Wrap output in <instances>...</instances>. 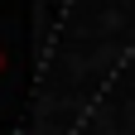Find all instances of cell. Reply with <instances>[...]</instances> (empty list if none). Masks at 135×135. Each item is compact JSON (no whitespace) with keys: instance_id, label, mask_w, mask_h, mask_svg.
Segmentation results:
<instances>
[{"instance_id":"1","label":"cell","mask_w":135,"mask_h":135,"mask_svg":"<svg viewBox=\"0 0 135 135\" xmlns=\"http://www.w3.org/2000/svg\"><path fill=\"white\" fill-rule=\"evenodd\" d=\"M0 73H5V53H0Z\"/></svg>"}]
</instances>
